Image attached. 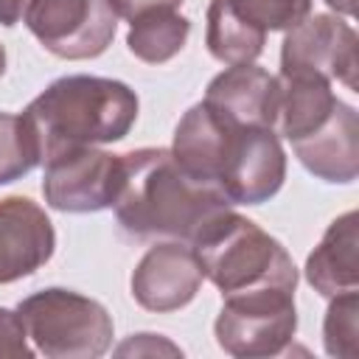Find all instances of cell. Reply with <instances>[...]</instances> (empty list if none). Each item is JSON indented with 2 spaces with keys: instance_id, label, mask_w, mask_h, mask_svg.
<instances>
[{
  "instance_id": "cell-1",
  "label": "cell",
  "mask_w": 359,
  "mask_h": 359,
  "mask_svg": "<svg viewBox=\"0 0 359 359\" xmlns=\"http://www.w3.org/2000/svg\"><path fill=\"white\" fill-rule=\"evenodd\" d=\"M123 174L115 219L135 238H171L194 244L233 205L210 185L194 180L171 149H135L121 154Z\"/></svg>"
},
{
  "instance_id": "cell-2",
  "label": "cell",
  "mask_w": 359,
  "mask_h": 359,
  "mask_svg": "<svg viewBox=\"0 0 359 359\" xmlns=\"http://www.w3.org/2000/svg\"><path fill=\"white\" fill-rule=\"evenodd\" d=\"M39 163L81 146L115 143L137 121V95L129 84L104 76H65L48 84L22 112Z\"/></svg>"
},
{
  "instance_id": "cell-3",
  "label": "cell",
  "mask_w": 359,
  "mask_h": 359,
  "mask_svg": "<svg viewBox=\"0 0 359 359\" xmlns=\"http://www.w3.org/2000/svg\"><path fill=\"white\" fill-rule=\"evenodd\" d=\"M191 247L205 278L222 292V297L264 289H297V269L283 244L233 208L208 224Z\"/></svg>"
},
{
  "instance_id": "cell-4",
  "label": "cell",
  "mask_w": 359,
  "mask_h": 359,
  "mask_svg": "<svg viewBox=\"0 0 359 359\" xmlns=\"http://www.w3.org/2000/svg\"><path fill=\"white\" fill-rule=\"evenodd\" d=\"M17 314L28 339L48 359H95L112 345L109 311L73 289H42L20 300Z\"/></svg>"
},
{
  "instance_id": "cell-5",
  "label": "cell",
  "mask_w": 359,
  "mask_h": 359,
  "mask_svg": "<svg viewBox=\"0 0 359 359\" xmlns=\"http://www.w3.org/2000/svg\"><path fill=\"white\" fill-rule=\"evenodd\" d=\"M222 300L224 303L213 323V334L224 353L238 359L278 356L294 339L297 331L294 292L264 289Z\"/></svg>"
},
{
  "instance_id": "cell-6",
  "label": "cell",
  "mask_w": 359,
  "mask_h": 359,
  "mask_svg": "<svg viewBox=\"0 0 359 359\" xmlns=\"http://www.w3.org/2000/svg\"><path fill=\"white\" fill-rule=\"evenodd\" d=\"M25 25L59 59L101 56L118 28L107 0H28Z\"/></svg>"
},
{
  "instance_id": "cell-7",
  "label": "cell",
  "mask_w": 359,
  "mask_h": 359,
  "mask_svg": "<svg viewBox=\"0 0 359 359\" xmlns=\"http://www.w3.org/2000/svg\"><path fill=\"white\" fill-rule=\"evenodd\" d=\"M286 180V154L275 129H227L216 185L230 205H261L272 199Z\"/></svg>"
},
{
  "instance_id": "cell-8",
  "label": "cell",
  "mask_w": 359,
  "mask_h": 359,
  "mask_svg": "<svg viewBox=\"0 0 359 359\" xmlns=\"http://www.w3.org/2000/svg\"><path fill=\"white\" fill-rule=\"evenodd\" d=\"M356 31L331 14H309L292 25L280 48V76H320L356 90Z\"/></svg>"
},
{
  "instance_id": "cell-9",
  "label": "cell",
  "mask_w": 359,
  "mask_h": 359,
  "mask_svg": "<svg viewBox=\"0 0 359 359\" xmlns=\"http://www.w3.org/2000/svg\"><path fill=\"white\" fill-rule=\"evenodd\" d=\"M121 174V154H109L95 146H81L45 163L42 194L53 210L95 213L115 205Z\"/></svg>"
},
{
  "instance_id": "cell-10",
  "label": "cell",
  "mask_w": 359,
  "mask_h": 359,
  "mask_svg": "<svg viewBox=\"0 0 359 359\" xmlns=\"http://www.w3.org/2000/svg\"><path fill=\"white\" fill-rule=\"evenodd\" d=\"M205 280L191 244L163 241L146 250L132 272V297L146 311H177L188 306Z\"/></svg>"
},
{
  "instance_id": "cell-11",
  "label": "cell",
  "mask_w": 359,
  "mask_h": 359,
  "mask_svg": "<svg viewBox=\"0 0 359 359\" xmlns=\"http://www.w3.org/2000/svg\"><path fill=\"white\" fill-rule=\"evenodd\" d=\"M56 250L48 213L28 196L0 199V283L34 275Z\"/></svg>"
},
{
  "instance_id": "cell-12",
  "label": "cell",
  "mask_w": 359,
  "mask_h": 359,
  "mask_svg": "<svg viewBox=\"0 0 359 359\" xmlns=\"http://www.w3.org/2000/svg\"><path fill=\"white\" fill-rule=\"evenodd\" d=\"M280 81L258 65H230L205 90V104L233 126L275 129Z\"/></svg>"
},
{
  "instance_id": "cell-13",
  "label": "cell",
  "mask_w": 359,
  "mask_h": 359,
  "mask_svg": "<svg viewBox=\"0 0 359 359\" xmlns=\"http://www.w3.org/2000/svg\"><path fill=\"white\" fill-rule=\"evenodd\" d=\"M294 157L306 171L320 177L323 182L348 185L359 174V118L356 109L339 101L331 115L311 129L306 137L292 143Z\"/></svg>"
},
{
  "instance_id": "cell-14",
  "label": "cell",
  "mask_w": 359,
  "mask_h": 359,
  "mask_svg": "<svg viewBox=\"0 0 359 359\" xmlns=\"http://www.w3.org/2000/svg\"><path fill=\"white\" fill-rule=\"evenodd\" d=\"M356 210L342 213L328 224L320 244L306 258V280L323 297H337L359 289V266H356Z\"/></svg>"
},
{
  "instance_id": "cell-15",
  "label": "cell",
  "mask_w": 359,
  "mask_h": 359,
  "mask_svg": "<svg viewBox=\"0 0 359 359\" xmlns=\"http://www.w3.org/2000/svg\"><path fill=\"white\" fill-rule=\"evenodd\" d=\"M266 34L241 20L227 0H210L205 45L210 56L222 65H250L261 56Z\"/></svg>"
},
{
  "instance_id": "cell-16",
  "label": "cell",
  "mask_w": 359,
  "mask_h": 359,
  "mask_svg": "<svg viewBox=\"0 0 359 359\" xmlns=\"http://www.w3.org/2000/svg\"><path fill=\"white\" fill-rule=\"evenodd\" d=\"M188 34L191 22L180 8H154L129 22L126 48L146 65H163L185 48Z\"/></svg>"
},
{
  "instance_id": "cell-17",
  "label": "cell",
  "mask_w": 359,
  "mask_h": 359,
  "mask_svg": "<svg viewBox=\"0 0 359 359\" xmlns=\"http://www.w3.org/2000/svg\"><path fill=\"white\" fill-rule=\"evenodd\" d=\"M36 163L39 151L22 115L0 112V185L25 177Z\"/></svg>"
},
{
  "instance_id": "cell-18",
  "label": "cell",
  "mask_w": 359,
  "mask_h": 359,
  "mask_svg": "<svg viewBox=\"0 0 359 359\" xmlns=\"http://www.w3.org/2000/svg\"><path fill=\"white\" fill-rule=\"evenodd\" d=\"M233 11L247 20L252 28L269 31H289L303 17L311 14V0H227Z\"/></svg>"
},
{
  "instance_id": "cell-19",
  "label": "cell",
  "mask_w": 359,
  "mask_h": 359,
  "mask_svg": "<svg viewBox=\"0 0 359 359\" xmlns=\"http://www.w3.org/2000/svg\"><path fill=\"white\" fill-rule=\"evenodd\" d=\"M356 314H359V294L356 292H345L331 297V306L325 311V323H323V339H325V351L331 356H356Z\"/></svg>"
},
{
  "instance_id": "cell-20",
  "label": "cell",
  "mask_w": 359,
  "mask_h": 359,
  "mask_svg": "<svg viewBox=\"0 0 359 359\" xmlns=\"http://www.w3.org/2000/svg\"><path fill=\"white\" fill-rule=\"evenodd\" d=\"M34 348L28 345L25 325L17 311L0 306V359H31Z\"/></svg>"
},
{
  "instance_id": "cell-21",
  "label": "cell",
  "mask_w": 359,
  "mask_h": 359,
  "mask_svg": "<svg viewBox=\"0 0 359 359\" xmlns=\"http://www.w3.org/2000/svg\"><path fill=\"white\" fill-rule=\"evenodd\" d=\"M107 3L115 11V17H123L129 22L154 8H180L182 6V0H107Z\"/></svg>"
},
{
  "instance_id": "cell-22",
  "label": "cell",
  "mask_w": 359,
  "mask_h": 359,
  "mask_svg": "<svg viewBox=\"0 0 359 359\" xmlns=\"http://www.w3.org/2000/svg\"><path fill=\"white\" fill-rule=\"evenodd\" d=\"M180 353V348H174L171 342H165V339H157L154 334H137V337H132L129 342H123L121 348H118V353L121 356H126V353Z\"/></svg>"
},
{
  "instance_id": "cell-23",
  "label": "cell",
  "mask_w": 359,
  "mask_h": 359,
  "mask_svg": "<svg viewBox=\"0 0 359 359\" xmlns=\"http://www.w3.org/2000/svg\"><path fill=\"white\" fill-rule=\"evenodd\" d=\"M28 0H0V25H14L22 11H25Z\"/></svg>"
},
{
  "instance_id": "cell-24",
  "label": "cell",
  "mask_w": 359,
  "mask_h": 359,
  "mask_svg": "<svg viewBox=\"0 0 359 359\" xmlns=\"http://www.w3.org/2000/svg\"><path fill=\"white\" fill-rule=\"evenodd\" d=\"M334 11H339V14H348V17H353L356 14V0H325Z\"/></svg>"
},
{
  "instance_id": "cell-25",
  "label": "cell",
  "mask_w": 359,
  "mask_h": 359,
  "mask_svg": "<svg viewBox=\"0 0 359 359\" xmlns=\"http://www.w3.org/2000/svg\"><path fill=\"white\" fill-rule=\"evenodd\" d=\"M3 70H6V48L0 45V76H3Z\"/></svg>"
}]
</instances>
